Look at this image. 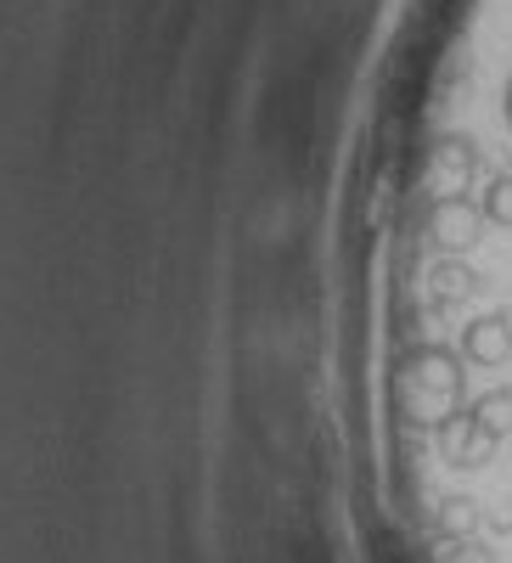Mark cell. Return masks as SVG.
Segmentation results:
<instances>
[{"label": "cell", "mask_w": 512, "mask_h": 563, "mask_svg": "<svg viewBox=\"0 0 512 563\" xmlns=\"http://www.w3.org/2000/svg\"><path fill=\"white\" fill-rule=\"evenodd\" d=\"M394 406L411 429H445L468 406V366L439 339H411L394 361Z\"/></svg>", "instance_id": "obj_1"}, {"label": "cell", "mask_w": 512, "mask_h": 563, "mask_svg": "<svg viewBox=\"0 0 512 563\" xmlns=\"http://www.w3.org/2000/svg\"><path fill=\"white\" fill-rule=\"evenodd\" d=\"M479 525H485V507H479L474 496H445V501L434 507V530H439L445 541H474Z\"/></svg>", "instance_id": "obj_2"}, {"label": "cell", "mask_w": 512, "mask_h": 563, "mask_svg": "<svg viewBox=\"0 0 512 563\" xmlns=\"http://www.w3.org/2000/svg\"><path fill=\"white\" fill-rule=\"evenodd\" d=\"M445 563H496V552H485L479 541H450Z\"/></svg>", "instance_id": "obj_3"}]
</instances>
